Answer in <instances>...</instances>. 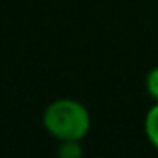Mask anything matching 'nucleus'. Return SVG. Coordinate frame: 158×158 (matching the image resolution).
I'll list each match as a JSON object with an SVG mask.
<instances>
[{
	"label": "nucleus",
	"instance_id": "obj_1",
	"mask_svg": "<svg viewBox=\"0 0 158 158\" xmlns=\"http://www.w3.org/2000/svg\"><path fill=\"white\" fill-rule=\"evenodd\" d=\"M43 124L60 141H80L90 129V114L73 99H58L46 107Z\"/></svg>",
	"mask_w": 158,
	"mask_h": 158
},
{
	"label": "nucleus",
	"instance_id": "obj_2",
	"mask_svg": "<svg viewBox=\"0 0 158 158\" xmlns=\"http://www.w3.org/2000/svg\"><path fill=\"white\" fill-rule=\"evenodd\" d=\"M144 133H146L150 143L158 150V102L148 110L144 117Z\"/></svg>",
	"mask_w": 158,
	"mask_h": 158
},
{
	"label": "nucleus",
	"instance_id": "obj_3",
	"mask_svg": "<svg viewBox=\"0 0 158 158\" xmlns=\"http://www.w3.org/2000/svg\"><path fill=\"white\" fill-rule=\"evenodd\" d=\"M146 90H148V94L158 102V66L153 68L146 75Z\"/></svg>",
	"mask_w": 158,
	"mask_h": 158
},
{
	"label": "nucleus",
	"instance_id": "obj_4",
	"mask_svg": "<svg viewBox=\"0 0 158 158\" xmlns=\"http://www.w3.org/2000/svg\"><path fill=\"white\" fill-rule=\"evenodd\" d=\"M60 153L66 158H77L82 155V151L78 150V141H63V146L60 150Z\"/></svg>",
	"mask_w": 158,
	"mask_h": 158
}]
</instances>
